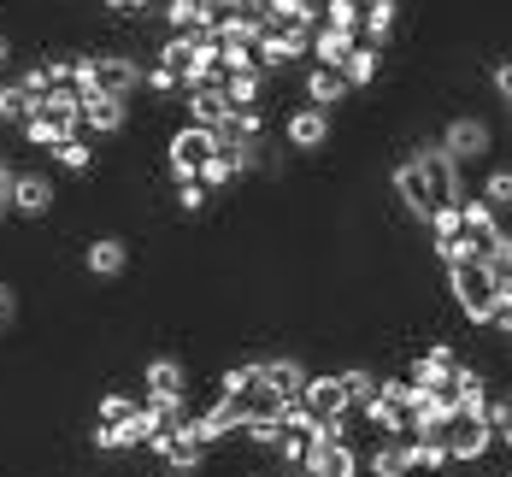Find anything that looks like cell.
<instances>
[{"mask_svg":"<svg viewBox=\"0 0 512 477\" xmlns=\"http://www.w3.org/2000/svg\"><path fill=\"white\" fill-rule=\"evenodd\" d=\"M212 159V130L201 124H183V130H171V142H165V171L177 177V183H195V165Z\"/></svg>","mask_w":512,"mask_h":477,"instance_id":"obj_7","label":"cell"},{"mask_svg":"<svg viewBox=\"0 0 512 477\" xmlns=\"http://www.w3.org/2000/svg\"><path fill=\"white\" fill-rule=\"evenodd\" d=\"M342 101H354V89L342 83V71H318V65H312V71H307V106H318V112H336Z\"/></svg>","mask_w":512,"mask_h":477,"instance_id":"obj_20","label":"cell"},{"mask_svg":"<svg viewBox=\"0 0 512 477\" xmlns=\"http://www.w3.org/2000/svg\"><path fill=\"white\" fill-rule=\"evenodd\" d=\"M230 6H236V12H248V18H259V12H265V0H230Z\"/></svg>","mask_w":512,"mask_h":477,"instance_id":"obj_34","label":"cell"},{"mask_svg":"<svg viewBox=\"0 0 512 477\" xmlns=\"http://www.w3.org/2000/svg\"><path fill=\"white\" fill-rule=\"evenodd\" d=\"M36 118L48 124L53 142H59V136H77V130H83V101H77V95L59 83V89H48V95L36 101Z\"/></svg>","mask_w":512,"mask_h":477,"instance_id":"obj_13","label":"cell"},{"mask_svg":"<svg viewBox=\"0 0 512 477\" xmlns=\"http://www.w3.org/2000/svg\"><path fill=\"white\" fill-rule=\"evenodd\" d=\"M6 59H12V36L0 30V71H6Z\"/></svg>","mask_w":512,"mask_h":477,"instance_id":"obj_35","label":"cell"},{"mask_svg":"<svg viewBox=\"0 0 512 477\" xmlns=\"http://www.w3.org/2000/svg\"><path fill=\"white\" fill-rule=\"evenodd\" d=\"M259 389H265V395H277V401L289 407V401H301V389H307V366H301L295 354L259 360Z\"/></svg>","mask_w":512,"mask_h":477,"instance_id":"obj_11","label":"cell"},{"mask_svg":"<svg viewBox=\"0 0 512 477\" xmlns=\"http://www.w3.org/2000/svg\"><path fill=\"white\" fill-rule=\"evenodd\" d=\"M477 201L495 212V218H507V212H512V171H507V165H489V183H483V195H477ZM507 224H512V218H507Z\"/></svg>","mask_w":512,"mask_h":477,"instance_id":"obj_24","label":"cell"},{"mask_svg":"<svg viewBox=\"0 0 512 477\" xmlns=\"http://www.w3.org/2000/svg\"><path fill=\"white\" fill-rule=\"evenodd\" d=\"M159 18H165V30H171V36L201 30V24H195V0H159Z\"/></svg>","mask_w":512,"mask_h":477,"instance_id":"obj_27","label":"cell"},{"mask_svg":"<svg viewBox=\"0 0 512 477\" xmlns=\"http://www.w3.org/2000/svg\"><path fill=\"white\" fill-rule=\"evenodd\" d=\"M53 201H59V189H53L48 171H18L12 177V212L18 218H48Z\"/></svg>","mask_w":512,"mask_h":477,"instance_id":"obj_9","label":"cell"},{"mask_svg":"<svg viewBox=\"0 0 512 477\" xmlns=\"http://www.w3.org/2000/svg\"><path fill=\"white\" fill-rule=\"evenodd\" d=\"M454 366H460V354L448 348V342H430L418 360H412V371H407V383L418 389V395H436L448 377H454Z\"/></svg>","mask_w":512,"mask_h":477,"instance_id":"obj_12","label":"cell"},{"mask_svg":"<svg viewBox=\"0 0 512 477\" xmlns=\"http://www.w3.org/2000/svg\"><path fill=\"white\" fill-rule=\"evenodd\" d=\"M377 71H383V48L354 42V53L342 59V83H348V89H371V83H377Z\"/></svg>","mask_w":512,"mask_h":477,"instance_id":"obj_22","label":"cell"},{"mask_svg":"<svg viewBox=\"0 0 512 477\" xmlns=\"http://www.w3.org/2000/svg\"><path fill=\"white\" fill-rule=\"evenodd\" d=\"M489 83H495V101L507 106V101H512V71H507V59H495V71H489Z\"/></svg>","mask_w":512,"mask_h":477,"instance_id":"obj_31","label":"cell"},{"mask_svg":"<svg viewBox=\"0 0 512 477\" xmlns=\"http://www.w3.org/2000/svg\"><path fill=\"white\" fill-rule=\"evenodd\" d=\"M30 112H36V101H30L18 83H0V124H24Z\"/></svg>","mask_w":512,"mask_h":477,"instance_id":"obj_28","label":"cell"},{"mask_svg":"<svg viewBox=\"0 0 512 477\" xmlns=\"http://www.w3.org/2000/svg\"><path fill=\"white\" fill-rule=\"evenodd\" d=\"M395 18H401V0H359V36H365V48H383L395 36Z\"/></svg>","mask_w":512,"mask_h":477,"instance_id":"obj_16","label":"cell"},{"mask_svg":"<svg viewBox=\"0 0 512 477\" xmlns=\"http://www.w3.org/2000/svg\"><path fill=\"white\" fill-rule=\"evenodd\" d=\"M206 201H212V195H206L201 183H177V207H183V212H201Z\"/></svg>","mask_w":512,"mask_h":477,"instance_id":"obj_30","label":"cell"},{"mask_svg":"<svg viewBox=\"0 0 512 477\" xmlns=\"http://www.w3.org/2000/svg\"><path fill=\"white\" fill-rule=\"evenodd\" d=\"M359 477H407V448L401 442H371L359 454Z\"/></svg>","mask_w":512,"mask_h":477,"instance_id":"obj_21","label":"cell"},{"mask_svg":"<svg viewBox=\"0 0 512 477\" xmlns=\"http://www.w3.org/2000/svg\"><path fill=\"white\" fill-rule=\"evenodd\" d=\"M142 83H148V95H183L177 71H165V65H154V71H142Z\"/></svg>","mask_w":512,"mask_h":477,"instance_id":"obj_29","label":"cell"},{"mask_svg":"<svg viewBox=\"0 0 512 477\" xmlns=\"http://www.w3.org/2000/svg\"><path fill=\"white\" fill-rule=\"evenodd\" d=\"M12 177H18V171L0 159V218H12Z\"/></svg>","mask_w":512,"mask_h":477,"instance_id":"obj_32","label":"cell"},{"mask_svg":"<svg viewBox=\"0 0 512 477\" xmlns=\"http://www.w3.org/2000/svg\"><path fill=\"white\" fill-rule=\"evenodd\" d=\"M436 142H442V154L454 159V165H477V159L495 154V124H489V118H477V112H460Z\"/></svg>","mask_w":512,"mask_h":477,"instance_id":"obj_5","label":"cell"},{"mask_svg":"<svg viewBox=\"0 0 512 477\" xmlns=\"http://www.w3.org/2000/svg\"><path fill=\"white\" fill-rule=\"evenodd\" d=\"M83 124L95 136H124L130 130V101H112V95H83Z\"/></svg>","mask_w":512,"mask_h":477,"instance_id":"obj_14","label":"cell"},{"mask_svg":"<svg viewBox=\"0 0 512 477\" xmlns=\"http://www.w3.org/2000/svg\"><path fill=\"white\" fill-rule=\"evenodd\" d=\"M377 377H383V371H371V366H342L336 371V383H342V395H348V413H359V407L377 401Z\"/></svg>","mask_w":512,"mask_h":477,"instance_id":"obj_23","label":"cell"},{"mask_svg":"<svg viewBox=\"0 0 512 477\" xmlns=\"http://www.w3.org/2000/svg\"><path fill=\"white\" fill-rule=\"evenodd\" d=\"M183 106H189V124H224L230 118V101H224V83H195V89H183Z\"/></svg>","mask_w":512,"mask_h":477,"instance_id":"obj_15","label":"cell"},{"mask_svg":"<svg viewBox=\"0 0 512 477\" xmlns=\"http://www.w3.org/2000/svg\"><path fill=\"white\" fill-rule=\"evenodd\" d=\"M395 201H401V207H407L412 218H418V224H424V218H430V207H436V201H430V189H424V177H418V165H412V159H401V165H395Z\"/></svg>","mask_w":512,"mask_h":477,"instance_id":"obj_19","label":"cell"},{"mask_svg":"<svg viewBox=\"0 0 512 477\" xmlns=\"http://www.w3.org/2000/svg\"><path fill=\"white\" fill-rule=\"evenodd\" d=\"M265 477H301V472H265Z\"/></svg>","mask_w":512,"mask_h":477,"instance_id":"obj_36","label":"cell"},{"mask_svg":"<svg viewBox=\"0 0 512 477\" xmlns=\"http://www.w3.org/2000/svg\"><path fill=\"white\" fill-rule=\"evenodd\" d=\"M301 477H359V448H354V436H348V424H318V430H307Z\"/></svg>","mask_w":512,"mask_h":477,"instance_id":"obj_2","label":"cell"},{"mask_svg":"<svg viewBox=\"0 0 512 477\" xmlns=\"http://www.w3.org/2000/svg\"><path fill=\"white\" fill-rule=\"evenodd\" d=\"M330 112H318V106H295L289 118H283V142L295 148V154H318V148H330Z\"/></svg>","mask_w":512,"mask_h":477,"instance_id":"obj_8","label":"cell"},{"mask_svg":"<svg viewBox=\"0 0 512 477\" xmlns=\"http://www.w3.org/2000/svg\"><path fill=\"white\" fill-rule=\"evenodd\" d=\"M83 265H89V277H124L130 271V242L124 236H95Z\"/></svg>","mask_w":512,"mask_h":477,"instance_id":"obj_17","label":"cell"},{"mask_svg":"<svg viewBox=\"0 0 512 477\" xmlns=\"http://www.w3.org/2000/svg\"><path fill=\"white\" fill-rule=\"evenodd\" d=\"M442 442H448V460H454V466H477L483 454H495V442H489L483 419H448Z\"/></svg>","mask_w":512,"mask_h":477,"instance_id":"obj_10","label":"cell"},{"mask_svg":"<svg viewBox=\"0 0 512 477\" xmlns=\"http://www.w3.org/2000/svg\"><path fill=\"white\" fill-rule=\"evenodd\" d=\"M12 318H18V289H12V283H0V330H6Z\"/></svg>","mask_w":512,"mask_h":477,"instance_id":"obj_33","label":"cell"},{"mask_svg":"<svg viewBox=\"0 0 512 477\" xmlns=\"http://www.w3.org/2000/svg\"><path fill=\"white\" fill-rule=\"evenodd\" d=\"M136 413H142V401L130 389H112V395H101V407H95V424H130Z\"/></svg>","mask_w":512,"mask_h":477,"instance_id":"obj_26","label":"cell"},{"mask_svg":"<svg viewBox=\"0 0 512 477\" xmlns=\"http://www.w3.org/2000/svg\"><path fill=\"white\" fill-rule=\"evenodd\" d=\"M48 159L59 165V171H89V165H95V154H89L83 136H59V142L48 148Z\"/></svg>","mask_w":512,"mask_h":477,"instance_id":"obj_25","label":"cell"},{"mask_svg":"<svg viewBox=\"0 0 512 477\" xmlns=\"http://www.w3.org/2000/svg\"><path fill=\"white\" fill-rule=\"evenodd\" d=\"M354 42L359 36H348V30H324V24H318L307 36V53L318 59V71H342V59L354 53Z\"/></svg>","mask_w":512,"mask_h":477,"instance_id":"obj_18","label":"cell"},{"mask_svg":"<svg viewBox=\"0 0 512 477\" xmlns=\"http://www.w3.org/2000/svg\"><path fill=\"white\" fill-rule=\"evenodd\" d=\"M412 165H418V177H424V189H430V201H436V207H460V201H465L460 165L442 154V142H436V136H424V142L412 148Z\"/></svg>","mask_w":512,"mask_h":477,"instance_id":"obj_3","label":"cell"},{"mask_svg":"<svg viewBox=\"0 0 512 477\" xmlns=\"http://www.w3.org/2000/svg\"><path fill=\"white\" fill-rule=\"evenodd\" d=\"M448 295H454L460 318L477 330V324L489 318V307H495L501 295H512V283H501L483 260H454V265H448Z\"/></svg>","mask_w":512,"mask_h":477,"instance_id":"obj_1","label":"cell"},{"mask_svg":"<svg viewBox=\"0 0 512 477\" xmlns=\"http://www.w3.org/2000/svg\"><path fill=\"white\" fill-rule=\"evenodd\" d=\"M142 89V65L118 48H95L89 53V95H112V101H130Z\"/></svg>","mask_w":512,"mask_h":477,"instance_id":"obj_4","label":"cell"},{"mask_svg":"<svg viewBox=\"0 0 512 477\" xmlns=\"http://www.w3.org/2000/svg\"><path fill=\"white\" fill-rule=\"evenodd\" d=\"M301 413L318 424H348V395H342V383H336V371H307V389H301Z\"/></svg>","mask_w":512,"mask_h":477,"instance_id":"obj_6","label":"cell"}]
</instances>
